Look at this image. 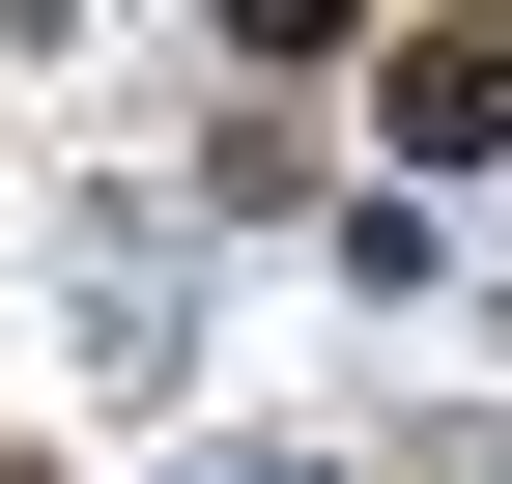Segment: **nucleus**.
<instances>
[{"label":"nucleus","instance_id":"obj_1","mask_svg":"<svg viewBox=\"0 0 512 484\" xmlns=\"http://www.w3.org/2000/svg\"><path fill=\"white\" fill-rule=\"evenodd\" d=\"M399 143H512V29H399Z\"/></svg>","mask_w":512,"mask_h":484}]
</instances>
